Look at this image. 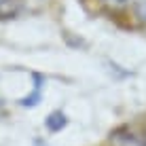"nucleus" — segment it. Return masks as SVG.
Masks as SVG:
<instances>
[{
    "mask_svg": "<svg viewBox=\"0 0 146 146\" xmlns=\"http://www.w3.org/2000/svg\"><path fill=\"white\" fill-rule=\"evenodd\" d=\"M133 11H135V17L142 23H146V0H133Z\"/></svg>",
    "mask_w": 146,
    "mask_h": 146,
    "instance_id": "3",
    "label": "nucleus"
},
{
    "mask_svg": "<svg viewBox=\"0 0 146 146\" xmlns=\"http://www.w3.org/2000/svg\"><path fill=\"white\" fill-rule=\"evenodd\" d=\"M104 4H106V7H112V9H119V7H123L125 2H127V0H102Z\"/></svg>",
    "mask_w": 146,
    "mask_h": 146,
    "instance_id": "4",
    "label": "nucleus"
},
{
    "mask_svg": "<svg viewBox=\"0 0 146 146\" xmlns=\"http://www.w3.org/2000/svg\"><path fill=\"white\" fill-rule=\"evenodd\" d=\"M64 125H66V117H64L62 112H53L51 117L47 119V127L51 129V131H57V129H62Z\"/></svg>",
    "mask_w": 146,
    "mask_h": 146,
    "instance_id": "2",
    "label": "nucleus"
},
{
    "mask_svg": "<svg viewBox=\"0 0 146 146\" xmlns=\"http://www.w3.org/2000/svg\"><path fill=\"white\" fill-rule=\"evenodd\" d=\"M144 146H146V140H144Z\"/></svg>",
    "mask_w": 146,
    "mask_h": 146,
    "instance_id": "5",
    "label": "nucleus"
},
{
    "mask_svg": "<svg viewBox=\"0 0 146 146\" xmlns=\"http://www.w3.org/2000/svg\"><path fill=\"white\" fill-rule=\"evenodd\" d=\"M21 11V0H0V19H13Z\"/></svg>",
    "mask_w": 146,
    "mask_h": 146,
    "instance_id": "1",
    "label": "nucleus"
}]
</instances>
